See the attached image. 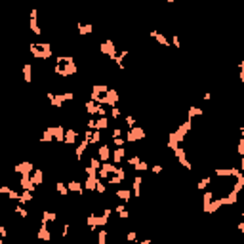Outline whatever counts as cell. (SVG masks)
<instances>
[{"mask_svg": "<svg viewBox=\"0 0 244 244\" xmlns=\"http://www.w3.org/2000/svg\"><path fill=\"white\" fill-rule=\"evenodd\" d=\"M99 157H101L103 160L109 159V157H111V151H109V147H101V149H99Z\"/></svg>", "mask_w": 244, "mask_h": 244, "instance_id": "obj_1", "label": "cell"}]
</instances>
